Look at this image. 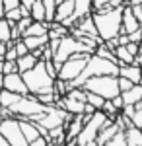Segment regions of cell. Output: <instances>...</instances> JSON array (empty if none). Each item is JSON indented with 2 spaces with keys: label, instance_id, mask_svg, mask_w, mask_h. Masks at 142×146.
I'll use <instances>...</instances> for the list:
<instances>
[{
  "label": "cell",
  "instance_id": "cell-1",
  "mask_svg": "<svg viewBox=\"0 0 142 146\" xmlns=\"http://www.w3.org/2000/svg\"><path fill=\"white\" fill-rule=\"evenodd\" d=\"M92 18H94V23L98 27V35L101 41H109L113 37H117L123 29V6L103 12H94Z\"/></svg>",
  "mask_w": 142,
  "mask_h": 146
},
{
  "label": "cell",
  "instance_id": "cell-2",
  "mask_svg": "<svg viewBox=\"0 0 142 146\" xmlns=\"http://www.w3.org/2000/svg\"><path fill=\"white\" fill-rule=\"evenodd\" d=\"M22 76H23V82H25L29 94H33V96L55 92V80L56 78H53V76L47 72L43 60H37V64H35L31 70L23 72Z\"/></svg>",
  "mask_w": 142,
  "mask_h": 146
},
{
  "label": "cell",
  "instance_id": "cell-3",
  "mask_svg": "<svg viewBox=\"0 0 142 146\" xmlns=\"http://www.w3.org/2000/svg\"><path fill=\"white\" fill-rule=\"evenodd\" d=\"M76 53H88V55H94V49L92 47L84 45L82 41H78L74 35H64L62 39H58V47H56L55 55H53V62H55L56 70L60 68V64L64 62L68 56L76 55Z\"/></svg>",
  "mask_w": 142,
  "mask_h": 146
},
{
  "label": "cell",
  "instance_id": "cell-4",
  "mask_svg": "<svg viewBox=\"0 0 142 146\" xmlns=\"http://www.w3.org/2000/svg\"><path fill=\"white\" fill-rule=\"evenodd\" d=\"M82 88L86 92H94V94H98V96L105 98V100H113L115 96L121 94L117 76H109V74H105V76H92V78H88L84 82Z\"/></svg>",
  "mask_w": 142,
  "mask_h": 146
},
{
  "label": "cell",
  "instance_id": "cell-5",
  "mask_svg": "<svg viewBox=\"0 0 142 146\" xmlns=\"http://www.w3.org/2000/svg\"><path fill=\"white\" fill-rule=\"evenodd\" d=\"M45 111H47V105H43L41 101H37V98H35L33 94L22 96V98L10 107L12 117H18V119H20V117L29 119L33 115H39V113H45Z\"/></svg>",
  "mask_w": 142,
  "mask_h": 146
},
{
  "label": "cell",
  "instance_id": "cell-6",
  "mask_svg": "<svg viewBox=\"0 0 142 146\" xmlns=\"http://www.w3.org/2000/svg\"><path fill=\"white\" fill-rule=\"evenodd\" d=\"M88 58H90V55H88V53H76V55L68 56L64 62L60 64L56 78L64 80V82H72V80L78 78V76L82 74V70L86 68Z\"/></svg>",
  "mask_w": 142,
  "mask_h": 146
},
{
  "label": "cell",
  "instance_id": "cell-7",
  "mask_svg": "<svg viewBox=\"0 0 142 146\" xmlns=\"http://www.w3.org/2000/svg\"><path fill=\"white\" fill-rule=\"evenodd\" d=\"M0 135L10 142V146H27V140H25L22 129H20L18 117L0 119Z\"/></svg>",
  "mask_w": 142,
  "mask_h": 146
},
{
  "label": "cell",
  "instance_id": "cell-8",
  "mask_svg": "<svg viewBox=\"0 0 142 146\" xmlns=\"http://www.w3.org/2000/svg\"><path fill=\"white\" fill-rule=\"evenodd\" d=\"M2 90L14 92V94H20V96H27L29 90L23 82V76L20 72H12V74H4V84H2Z\"/></svg>",
  "mask_w": 142,
  "mask_h": 146
},
{
  "label": "cell",
  "instance_id": "cell-9",
  "mask_svg": "<svg viewBox=\"0 0 142 146\" xmlns=\"http://www.w3.org/2000/svg\"><path fill=\"white\" fill-rule=\"evenodd\" d=\"M136 29H140V20L132 14V8L131 4H125L123 6V33H132V31H136Z\"/></svg>",
  "mask_w": 142,
  "mask_h": 146
},
{
  "label": "cell",
  "instance_id": "cell-10",
  "mask_svg": "<svg viewBox=\"0 0 142 146\" xmlns=\"http://www.w3.org/2000/svg\"><path fill=\"white\" fill-rule=\"evenodd\" d=\"M119 76L123 78H129L132 84H140V78H142V68L132 62V64H121L119 66Z\"/></svg>",
  "mask_w": 142,
  "mask_h": 146
},
{
  "label": "cell",
  "instance_id": "cell-11",
  "mask_svg": "<svg viewBox=\"0 0 142 146\" xmlns=\"http://www.w3.org/2000/svg\"><path fill=\"white\" fill-rule=\"evenodd\" d=\"M18 121H20V129H22V133H23V136H25V140H27V144H29L31 140H35V138L41 136L37 123H33V121L25 119V117H20Z\"/></svg>",
  "mask_w": 142,
  "mask_h": 146
},
{
  "label": "cell",
  "instance_id": "cell-12",
  "mask_svg": "<svg viewBox=\"0 0 142 146\" xmlns=\"http://www.w3.org/2000/svg\"><path fill=\"white\" fill-rule=\"evenodd\" d=\"M94 14V4L92 0H74V12H72V18L74 22L82 20V18H88Z\"/></svg>",
  "mask_w": 142,
  "mask_h": 146
},
{
  "label": "cell",
  "instance_id": "cell-13",
  "mask_svg": "<svg viewBox=\"0 0 142 146\" xmlns=\"http://www.w3.org/2000/svg\"><path fill=\"white\" fill-rule=\"evenodd\" d=\"M117 131H121V129H119V125L115 123V121H113V123H109V125H105V127H103V129L98 133V136H96V142H98L99 146H105V144L111 140V138L115 136V133H117Z\"/></svg>",
  "mask_w": 142,
  "mask_h": 146
},
{
  "label": "cell",
  "instance_id": "cell-14",
  "mask_svg": "<svg viewBox=\"0 0 142 146\" xmlns=\"http://www.w3.org/2000/svg\"><path fill=\"white\" fill-rule=\"evenodd\" d=\"M121 96H123L125 105H136V103H140L142 101V84H134L131 90L121 92Z\"/></svg>",
  "mask_w": 142,
  "mask_h": 146
},
{
  "label": "cell",
  "instance_id": "cell-15",
  "mask_svg": "<svg viewBox=\"0 0 142 146\" xmlns=\"http://www.w3.org/2000/svg\"><path fill=\"white\" fill-rule=\"evenodd\" d=\"M74 12V0H64L60 4H56V12H55V22L62 23L66 18H70Z\"/></svg>",
  "mask_w": 142,
  "mask_h": 146
},
{
  "label": "cell",
  "instance_id": "cell-16",
  "mask_svg": "<svg viewBox=\"0 0 142 146\" xmlns=\"http://www.w3.org/2000/svg\"><path fill=\"white\" fill-rule=\"evenodd\" d=\"M37 60H39V58L33 55L31 51H29L27 55H23V56H18V58H16V64H18V72H20V74H23V72L31 70V68L37 64Z\"/></svg>",
  "mask_w": 142,
  "mask_h": 146
},
{
  "label": "cell",
  "instance_id": "cell-17",
  "mask_svg": "<svg viewBox=\"0 0 142 146\" xmlns=\"http://www.w3.org/2000/svg\"><path fill=\"white\" fill-rule=\"evenodd\" d=\"M25 47L29 51H37V49H43L47 43H49V35H27V37H22Z\"/></svg>",
  "mask_w": 142,
  "mask_h": 146
},
{
  "label": "cell",
  "instance_id": "cell-18",
  "mask_svg": "<svg viewBox=\"0 0 142 146\" xmlns=\"http://www.w3.org/2000/svg\"><path fill=\"white\" fill-rule=\"evenodd\" d=\"M125 138H127V146H142V129L134 127V125L127 127Z\"/></svg>",
  "mask_w": 142,
  "mask_h": 146
},
{
  "label": "cell",
  "instance_id": "cell-19",
  "mask_svg": "<svg viewBox=\"0 0 142 146\" xmlns=\"http://www.w3.org/2000/svg\"><path fill=\"white\" fill-rule=\"evenodd\" d=\"M115 58H117V64H132L134 62V55H131V51L127 49V45H119L115 47Z\"/></svg>",
  "mask_w": 142,
  "mask_h": 146
},
{
  "label": "cell",
  "instance_id": "cell-20",
  "mask_svg": "<svg viewBox=\"0 0 142 146\" xmlns=\"http://www.w3.org/2000/svg\"><path fill=\"white\" fill-rule=\"evenodd\" d=\"M68 33H70V29L64 27L62 23H58V22H51L49 23V31H47L49 39H62V37L68 35Z\"/></svg>",
  "mask_w": 142,
  "mask_h": 146
},
{
  "label": "cell",
  "instance_id": "cell-21",
  "mask_svg": "<svg viewBox=\"0 0 142 146\" xmlns=\"http://www.w3.org/2000/svg\"><path fill=\"white\" fill-rule=\"evenodd\" d=\"M49 31V22H31L29 27L23 31L22 37H27V35H47Z\"/></svg>",
  "mask_w": 142,
  "mask_h": 146
},
{
  "label": "cell",
  "instance_id": "cell-22",
  "mask_svg": "<svg viewBox=\"0 0 142 146\" xmlns=\"http://www.w3.org/2000/svg\"><path fill=\"white\" fill-rule=\"evenodd\" d=\"M20 98H22L20 94H14V92H8V90H0V105L2 107H8L10 109Z\"/></svg>",
  "mask_w": 142,
  "mask_h": 146
},
{
  "label": "cell",
  "instance_id": "cell-23",
  "mask_svg": "<svg viewBox=\"0 0 142 146\" xmlns=\"http://www.w3.org/2000/svg\"><path fill=\"white\" fill-rule=\"evenodd\" d=\"M29 16H31L33 22H45V6H43V0H35L29 10Z\"/></svg>",
  "mask_w": 142,
  "mask_h": 146
},
{
  "label": "cell",
  "instance_id": "cell-24",
  "mask_svg": "<svg viewBox=\"0 0 142 146\" xmlns=\"http://www.w3.org/2000/svg\"><path fill=\"white\" fill-rule=\"evenodd\" d=\"M86 103H90L94 109L101 111V107H103V103H105V98H101V96L94 94V92H86Z\"/></svg>",
  "mask_w": 142,
  "mask_h": 146
},
{
  "label": "cell",
  "instance_id": "cell-25",
  "mask_svg": "<svg viewBox=\"0 0 142 146\" xmlns=\"http://www.w3.org/2000/svg\"><path fill=\"white\" fill-rule=\"evenodd\" d=\"M45 6V22H55V12H56V2L55 0H43Z\"/></svg>",
  "mask_w": 142,
  "mask_h": 146
},
{
  "label": "cell",
  "instance_id": "cell-26",
  "mask_svg": "<svg viewBox=\"0 0 142 146\" xmlns=\"http://www.w3.org/2000/svg\"><path fill=\"white\" fill-rule=\"evenodd\" d=\"M101 111L105 113V115H107L109 119H113V121L117 119V115L121 113L119 109H117V107L113 105V101H111V100H105V103H103V107H101Z\"/></svg>",
  "mask_w": 142,
  "mask_h": 146
},
{
  "label": "cell",
  "instance_id": "cell-27",
  "mask_svg": "<svg viewBox=\"0 0 142 146\" xmlns=\"http://www.w3.org/2000/svg\"><path fill=\"white\" fill-rule=\"evenodd\" d=\"M10 22L6 18H0V41H10Z\"/></svg>",
  "mask_w": 142,
  "mask_h": 146
},
{
  "label": "cell",
  "instance_id": "cell-28",
  "mask_svg": "<svg viewBox=\"0 0 142 146\" xmlns=\"http://www.w3.org/2000/svg\"><path fill=\"white\" fill-rule=\"evenodd\" d=\"M4 18L10 23L20 22V20H22V10H20V6H18V8H12V10H6L4 12Z\"/></svg>",
  "mask_w": 142,
  "mask_h": 146
},
{
  "label": "cell",
  "instance_id": "cell-29",
  "mask_svg": "<svg viewBox=\"0 0 142 146\" xmlns=\"http://www.w3.org/2000/svg\"><path fill=\"white\" fill-rule=\"evenodd\" d=\"M105 146H127V138H125V131H117L115 136L111 138Z\"/></svg>",
  "mask_w": 142,
  "mask_h": 146
},
{
  "label": "cell",
  "instance_id": "cell-30",
  "mask_svg": "<svg viewBox=\"0 0 142 146\" xmlns=\"http://www.w3.org/2000/svg\"><path fill=\"white\" fill-rule=\"evenodd\" d=\"M66 96H68V98H74V100H78V101H86V90H84V88H70Z\"/></svg>",
  "mask_w": 142,
  "mask_h": 146
},
{
  "label": "cell",
  "instance_id": "cell-31",
  "mask_svg": "<svg viewBox=\"0 0 142 146\" xmlns=\"http://www.w3.org/2000/svg\"><path fill=\"white\" fill-rule=\"evenodd\" d=\"M2 74H12V72H18V64L16 60H2Z\"/></svg>",
  "mask_w": 142,
  "mask_h": 146
},
{
  "label": "cell",
  "instance_id": "cell-32",
  "mask_svg": "<svg viewBox=\"0 0 142 146\" xmlns=\"http://www.w3.org/2000/svg\"><path fill=\"white\" fill-rule=\"evenodd\" d=\"M131 121H132L134 127L142 129V101H140V103H136V111H134V115H132Z\"/></svg>",
  "mask_w": 142,
  "mask_h": 146
},
{
  "label": "cell",
  "instance_id": "cell-33",
  "mask_svg": "<svg viewBox=\"0 0 142 146\" xmlns=\"http://www.w3.org/2000/svg\"><path fill=\"white\" fill-rule=\"evenodd\" d=\"M14 49H16L18 56H23V55H27V53H29V49L25 47L23 39H18V41H14Z\"/></svg>",
  "mask_w": 142,
  "mask_h": 146
},
{
  "label": "cell",
  "instance_id": "cell-34",
  "mask_svg": "<svg viewBox=\"0 0 142 146\" xmlns=\"http://www.w3.org/2000/svg\"><path fill=\"white\" fill-rule=\"evenodd\" d=\"M31 22H33V20H31V16H27V18H22L20 22H16V27H18V31H20V33L23 35V31H25V29L29 27V23H31Z\"/></svg>",
  "mask_w": 142,
  "mask_h": 146
},
{
  "label": "cell",
  "instance_id": "cell-35",
  "mask_svg": "<svg viewBox=\"0 0 142 146\" xmlns=\"http://www.w3.org/2000/svg\"><path fill=\"white\" fill-rule=\"evenodd\" d=\"M117 82H119V90L121 92H127V90H131L132 86H134L129 78H123V76H117Z\"/></svg>",
  "mask_w": 142,
  "mask_h": 146
},
{
  "label": "cell",
  "instance_id": "cell-36",
  "mask_svg": "<svg viewBox=\"0 0 142 146\" xmlns=\"http://www.w3.org/2000/svg\"><path fill=\"white\" fill-rule=\"evenodd\" d=\"M8 49H6V55H4V60H16L18 58V53H16V49H14V45H6Z\"/></svg>",
  "mask_w": 142,
  "mask_h": 146
},
{
  "label": "cell",
  "instance_id": "cell-37",
  "mask_svg": "<svg viewBox=\"0 0 142 146\" xmlns=\"http://www.w3.org/2000/svg\"><path fill=\"white\" fill-rule=\"evenodd\" d=\"M129 41H132V43H140L142 41V29H136V31L129 33Z\"/></svg>",
  "mask_w": 142,
  "mask_h": 146
},
{
  "label": "cell",
  "instance_id": "cell-38",
  "mask_svg": "<svg viewBox=\"0 0 142 146\" xmlns=\"http://www.w3.org/2000/svg\"><path fill=\"white\" fill-rule=\"evenodd\" d=\"M27 146H49V140L45 138V136H39V138H35V140H31Z\"/></svg>",
  "mask_w": 142,
  "mask_h": 146
},
{
  "label": "cell",
  "instance_id": "cell-39",
  "mask_svg": "<svg viewBox=\"0 0 142 146\" xmlns=\"http://www.w3.org/2000/svg\"><path fill=\"white\" fill-rule=\"evenodd\" d=\"M127 49H129V51H131V55H138V51H140V43H132V41H129V43H127Z\"/></svg>",
  "mask_w": 142,
  "mask_h": 146
},
{
  "label": "cell",
  "instance_id": "cell-40",
  "mask_svg": "<svg viewBox=\"0 0 142 146\" xmlns=\"http://www.w3.org/2000/svg\"><path fill=\"white\" fill-rule=\"evenodd\" d=\"M111 101H113V105H115L119 111L123 109V107H125V101H123V96H121V94H119V96H115V98H113Z\"/></svg>",
  "mask_w": 142,
  "mask_h": 146
},
{
  "label": "cell",
  "instance_id": "cell-41",
  "mask_svg": "<svg viewBox=\"0 0 142 146\" xmlns=\"http://www.w3.org/2000/svg\"><path fill=\"white\" fill-rule=\"evenodd\" d=\"M33 2H35V0H20V6H23V8H27V10H31Z\"/></svg>",
  "mask_w": 142,
  "mask_h": 146
},
{
  "label": "cell",
  "instance_id": "cell-42",
  "mask_svg": "<svg viewBox=\"0 0 142 146\" xmlns=\"http://www.w3.org/2000/svg\"><path fill=\"white\" fill-rule=\"evenodd\" d=\"M6 49H8V47H6V43H4V41H0V58H4V55H6Z\"/></svg>",
  "mask_w": 142,
  "mask_h": 146
},
{
  "label": "cell",
  "instance_id": "cell-43",
  "mask_svg": "<svg viewBox=\"0 0 142 146\" xmlns=\"http://www.w3.org/2000/svg\"><path fill=\"white\" fill-rule=\"evenodd\" d=\"M4 12H6V8H4V0H0V18H4Z\"/></svg>",
  "mask_w": 142,
  "mask_h": 146
},
{
  "label": "cell",
  "instance_id": "cell-44",
  "mask_svg": "<svg viewBox=\"0 0 142 146\" xmlns=\"http://www.w3.org/2000/svg\"><path fill=\"white\" fill-rule=\"evenodd\" d=\"M0 146H10V142H8V140H6L2 135H0Z\"/></svg>",
  "mask_w": 142,
  "mask_h": 146
},
{
  "label": "cell",
  "instance_id": "cell-45",
  "mask_svg": "<svg viewBox=\"0 0 142 146\" xmlns=\"http://www.w3.org/2000/svg\"><path fill=\"white\" fill-rule=\"evenodd\" d=\"M127 4H142V0H129Z\"/></svg>",
  "mask_w": 142,
  "mask_h": 146
},
{
  "label": "cell",
  "instance_id": "cell-46",
  "mask_svg": "<svg viewBox=\"0 0 142 146\" xmlns=\"http://www.w3.org/2000/svg\"><path fill=\"white\" fill-rule=\"evenodd\" d=\"M2 84H4V74L0 72V90H2Z\"/></svg>",
  "mask_w": 142,
  "mask_h": 146
},
{
  "label": "cell",
  "instance_id": "cell-47",
  "mask_svg": "<svg viewBox=\"0 0 142 146\" xmlns=\"http://www.w3.org/2000/svg\"><path fill=\"white\" fill-rule=\"evenodd\" d=\"M55 2H56V4H60V2H64V0H55Z\"/></svg>",
  "mask_w": 142,
  "mask_h": 146
},
{
  "label": "cell",
  "instance_id": "cell-48",
  "mask_svg": "<svg viewBox=\"0 0 142 146\" xmlns=\"http://www.w3.org/2000/svg\"><path fill=\"white\" fill-rule=\"evenodd\" d=\"M123 2H125V4H127V2H129V0H123Z\"/></svg>",
  "mask_w": 142,
  "mask_h": 146
},
{
  "label": "cell",
  "instance_id": "cell-49",
  "mask_svg": "<svg viewBox=\"0 0 142 146\" xmlns=\"http://www.w3.org/2000/svg\"><path fill=\"white\" fill-rule=\"evenodd\" d=\"M140 84H142V78H140Z\"/></svg>",
  "mask_w": 142,
  "mask_h": 146
},
{
  "label": "cell",
  "instance_id": "cell-50",
  "mask_svg": "<svg viewBox=\"0 0 142 146\" xmlns=\"http://www.w3.org/2000/svg\"><path fill=\"white\" fill-rule=\"evenodd\" d=\"M0 107H2V105H0Z\"/></svg>",
  "mask_w": 142,
  "mask_h": 146
}]
</instances>
